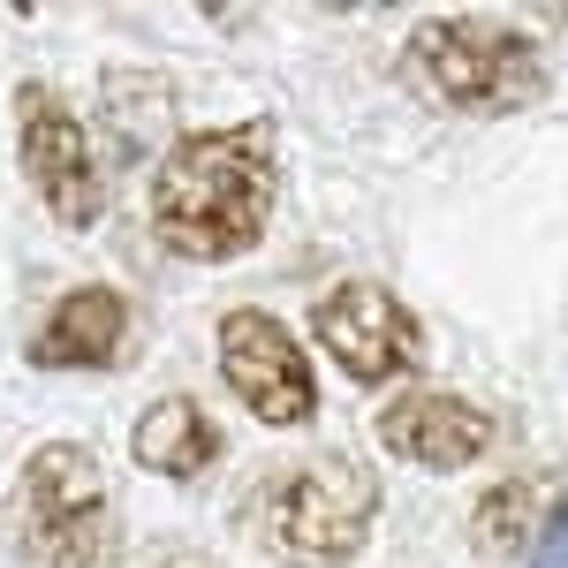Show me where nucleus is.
I'll use <instances>...</instances> for the list:
<instances>
[{
  "label": "nucleus",
  "mask_w": 568,
  "mask_h": 568,
  "mask_svg": "<svg viewBox=\"0 0 568 568\" xmlns=\"http://www.w3.org/2000/svg\"><path fill=\"white\" fill-rule=\"evenodd\" d=\"M273 122H227V130H190L168 144L152 175V227L175 258L227 265L243 258L273 220Z\"/></svg>",
  "instance_id": "nucleus-1"
},
{
  "label": "nucleus",
  "mask_w": 568,
  "mask_h": 568,
  "mask_svg": "<svg viewBox=\"0 0 568 568\" xmlns=\"http://www.w3.org/2000/svg\"><path fill=\"white\" fill-rule=\"evenodd\" d=\"M16 144H23V175L39 182L45 213L61 227H91L99 205H106V175L91 160L84 122L61 106V91H45V84L16 91Z\"/></svg>",
  "instance_id": "nucleus-5"
},
{
  "label": "nucleus",
  "mask_w": 568,
  "mask_h": 568,
  "mask_svg": "<svg viewBox=\"0 0 568 568\" xmlns=\"http://www.w3.org/2000/svg\"><path fill=\"white\" fill-rule=\"evenodd\" d=\"M130 455L152 470V478H197V470L220 463V425L205 417V402L168 394V402H152V409L136 417Z\"/></svg>",
  "instance_id": "nucleus-10"
},
{
  "label": "nucleus",
  "mask_w": 568,
  "mask_h": 568,
  "mask_svg": "<svg viewBox=\"0 0 568 568\" xmlns=\"http://www.w3.org/2000/svg\"><path fill=\"white\" fill-rule=\"evenodd\" d=\"M379 524V478L349 463V455H311V463H281L265 470L251 493V530L265 554L288 568H342L364 554V538Z\"/></svg>",
  "instance_id": "nucleus-2"
},
{
  "label": "nucleus",
  "mask_w": 568,
  "mask_h": 568,
  "mask_svg": "<svg viewBox=\"0 0 568 568\" xmlns=\"http://www.w3.org/2000/svg\"><path fill=\"white\" fill-rule=\"evenodd\" d=\"M122 342H130L122 288L91 281V288H69L53 304V318H45L39 342H31V364H45V372H106V364H122Z\"/></svg>",
  "instance_id": "nucleus-9"
},
{
  "label": "nucleus",
  "mask_w": 568,
  "mask_h": 568,
  "mask_svg": "<svg viewBox=\"0 0 568 568\" xmlns=\"http://www.w3.org/2000/svg\"><path fill=\"white\" fill-rule=\"evenodd\" d=\"M379 447L417 463V470H470L485 447H493V417L463 394H439V387H417L379 409Z\"/></svg>",
  "instance_id": "nucleus-8"
},
{
  "label": "nucleus",
  "mask_w": 568,
  "mask_h": 568,
  "mask_svg": "<svg viewBox=\"0 0 568 568\" xmlns=\"http://www.w3.org/2000/svg\"><path fill=\"white\" fill-rule=\"evenodd\" d=\"M16 530L39 568H99L106 546V478L77 439H45L16 485Z\"/></svg>",
  "instance_id": "nucleus-4"
},
{
  "label": "nucleus",
  "mask_w": 568,
  "mask_h": 568,
  "mask_svg": "<svg viewBox=\"0 0 568 568\" xmlns=\"http://www.w3.org/2000/svg\"><path fill=\"white\" fill-rule=\"evenodd\" d=\"M220 372L243 409H258V425H304L318 409V379L296 334L273 311H227L220 318Z\"/></svg>",
  "instance_id": "nucleus-7"
},
{
  "label": "nucleus",
  "mask_w": 568,
  "mask_h": 568,
  "mask_svg": "<svg viewBox=\"0 0 568 568\" xmlns=\"http://www.w3.org/2000/svg\"><path fill=\"white\" fill-rule=\"evenodd\" d=\"M409 61L439 106L455 114H524L546 99V61L524 31L508 23H485V16H439L417 23Z\"/></svg>",
  "instance_id": "nucleus-3"
},
{
  "label": "nucleus",
  "mask_w": 568,
  "mask_h": 568,
  "mask_svg": "<svg viewBox=\"0 0 568 568\" xmlns=\"http://www.w3.org/2000/svg\"><path fill=\"white\" fill-rule=\"evenodd\" d=\"M152 568H213V561H197V554H160Z\"/></svg>",
  "instance_id": "nucleus-13"
},
{
  "label": "nucleus",
  "mask_w": 568,
  "mask_h": 568,
  "mask_svg": "<svg viewBox=\"0 0 568 568\" xmlns=\"http://www.w3.org/2000/svg\"><path fill=\"white\" fill-rule=\"evenodd\" d=\"M538 500H546V485H538V478L493 485V493L478 500V516H470L478 554H516V546H530V516H538Z\"/></svg>",
  "instance_id": "nucleus-11"
},
{
  "label": "nucleus",
  "mask_w": 568,
  "mask_h": 568,
  "mask_svg": "<svg viewBox=\"0 0 568 568\" xmlns=\"http://www.w3.org/2000/svg\"><path fill=\"white\" fill-rule=\"evenodd\" d=\"M530 568H568V493L554 500V516L530 530Z\"/></svg>",
  "instance_id": "nucleus-12"
},
{
  "label": "nucleus",
  "mask_w": 568,
  "mask_h": 568,
  "mask_svg": "<svg viewBox=\"0 0 568 568\" xmlns=\"http://www.w3.org/2000/svg\"><path fill=\"white\" fill-rule=\"evenodd\" d=\"M311 334H318V349L334 356L356 387L402 379V372H417V356H425V334H417L409 304L387 296L379 281H342L334 296H318Z\"/></svg>",
  "instance_id": "nucleus-6"
}]
</instances>
